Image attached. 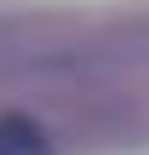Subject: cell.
Returning <instances> with one entry per match:
<instances>
[{
	"mask_svg": "<svg viewBox=\"0 0 149 155\" xmlns=\"http://www.w3.org/2000/svg\"><path fill=\"white\" fill-rule=\"evenodd\" d=\"M0 155H57L29 115H0Z\"/></svg>",
	"mask_w": 149,
	"mask_h": 155,
	"instance_id": "6da1fadb",
	"label": "cell"
}]
</instances>
